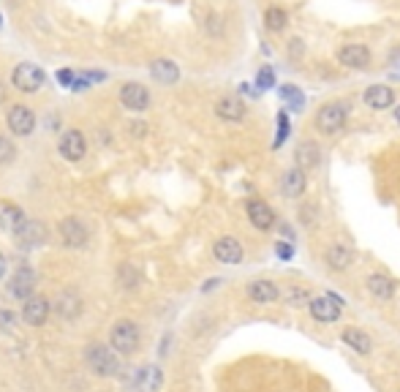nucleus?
Masks as SVG:
<instances>
[{
  "label": "nucleus",
  "instance_id": "35",
  "mask_svg": "<svg viewBox=\"0 0 400 392\" xmlns=\"http://www.w3.org/2000/svg\"><path fill=\"white\" fill-rule=\"evenodd\" d=\"M278 123H281V134H278V139H275V148H281V145H283V139L289 137V120H286V115H283V112L278 115Z\"/></svg>",
  "mask_w": 400,
  "mask_h": 392
},
{
  "label": "nucleus",
  "instance_id": "19",
  "mask_svg": "<svg viewBox=\"0 0 400 392\" xmlns=\"http://www.w3.org/2000/svg\"><path fill=\"white\" fill-rule=\"evenodd\" d=\"M340 341H343L349 349H354L357 354H362V357H368V354L373 351V341H370V335L362 332L360 327H346V330L340 332Z\"/></svg>",
  "mask_w": 400,
  "mask_h": 392
},
{
  "label": "nucleus",
  "instance_id": "33",
  "mask_svg": "<svg viewBox=\"0 0 400 392\" xmlns=\"http://www.w3.org/2000/svg\"><path fill=\"white\" fill-rule=\"evenodd\" d=\"M55 77H58V82L69 90V87H74V82H77V71H71V69H60Z\"/></svg>",
  "mask_w": 400,
  "mask_h": 392
},
{
  "label": "nucleus",
  "instance_id": "12",
  "mask_svg": "<svg viewBox=\"0 0 400 392\" xmlns=\"http://www.w3.org/2000/svg\"><path fill=\"white\" fill-rule=\"evenodd\" d=\"M213 256L221 262V264H240L245 251H242V242L237 237H218L215 245H213Z\"/></svg>",
  "mask_w": 400,
  "mask_h": 392
},
{
  "label": "nucleus",
  "instance_id": "10",
  "mask_svg": "<svg viewBox=\"0 0 400 392\" xmlns=\"http://www.w3.org/2000/svg\"><path fill=\"white\" fill-rule=\"evenodd\" d=\"M308 314L314 321H321V324H335L340 321V305L327 295V297H311L308 300Z\"/></svg>",
  "mask_w": 400,
  "mask_h": 392
},
{
  "label": "nucleus",
  "instance_id": "22",
  "mask_svg": "<svg viewBox=\"0 0 400 392\" xmlns=\"http://www.w3.org/2000/svg\"><path fill=\"white\" fill-rule=\"evenodd\" d=\"M47 316H49V303H47L44 297H27V300H25L22 319H25L27 324L38 327V324H44V321H47Z\"/></svg>",
  "mask_w": 400,
  "mask_h": 392
},
{
  "label": "nucleus",
  "instance_id": "5",
  "mask_svg": "<svg viewBox=\"0 0 400 392\" xmlns=\"http://www.w3.org/2000/svg\"><path fill=\"white\" fill-rule=\"evenodd\" d=\"M335 58H338L340 66L354 69V71H362V69L370 66L373 52H370V47H365V44H343V47L335 52Z\"/></svg>",
  "mask_w": 400,
  "mask_h": 392
},
{
  "label": "nucleus",
  "instance_id": "17",
  "mask_svg": "<svg viewBox=\"0 0 400 392\" xmlns=\"http://www.w3.org/2000/svg\"><path fill=\"white\" fill-rule=\"evenodd\" d=\"M365 289H368L379 303H387V300H392V295H395V281H392L390 275H384V273H373V275H368Z\"/></svg>",
  "mask_w": 400,
  "mask_h": 392
},
{
  "label": "nucleus",
  "instance_id": "29",
  "mask_svg": "<svg viewBox=\"0 0 400 392\" xmlns=\"http://www.w3.org/2000/svg\"><path fill=\"white\" fill-rule=\"evenodd\" d=\"M308 300H311V295L303 289V286H289L286 289V305H292V308H300V305H308Z\"/></svg>",
  "mask_w": 400,
  "mask_h": 392
},
{
  "label": "nucleus",
  "instance_id": "31",
  "mask_svg": "<svg viewBox=\"0 0 400 392\" xmlns=\"http://www.w3.org/2000/svg\"><path fill=\"white\" fill-rule=\"evenodd\" d=\"M256 87H261V90H270V87H275V71H272L270 66H264V69L256 74Z\"/></svg>",
  "mask_w": 400,
  "mask_h": 392
},
{
  "label": "nucleus",
  "instance_id": "13",
  "mask_svg": "<svg viewBox=\"0 0 400 392\" xmlns=\"http://www.w3.org/2000/svg\"><path fill=\"white\" fill-rule=\"evenodd\" d=\"M245 292H248V297H250L253 303H259V305H270V303H275V300L281 297L278 284H275V281H267V278L250 281V284L245 286Z\"/></svg>",
  "mask_w": 400,
  "mask_h": 392
},
{
  "label": "nucleus",
  "instance_id": "20",
  "mask_svg": "<svg viewBox=\"0 0 400 392\" xmlns=\"http://www.w3.org/2000/svg\"><path fill=\"white\" fill-rule=\"evenodd\" d=\"M321 161V148L319 142H314V139H303L300 145H297V153H294V166H300V169H316Z\"/></svg>",
  "mask_w": 400,
  "mask_h": 392
},
{
  "label": "nucleus",
  "instance_id": "26",
  "mask_svg": "<svg viewBox=\"0 0 400 392\" xmlns=\"http://www.w3.org/2000/svg\"><path fill=\"white\" fill-rule=\"evenodd\" d=\"M286 25H289V14H286V8H281V5H270V8L264 11V27H267L270 33H281V30H286Z\"/></svg>",
  "mask_w": 400,
  "mask_h": 392
},
{
  "label": "nucleus",
  "instance_id": "23",
  "mask_svg": "<svg viewBox=\"0 0 400 392\" xmlns=\"http://www.w3.org/2000/svg\"><path fill=\"white\" fill-rule=\"evenodd\" d=\"M14 237L19 240V245H27V248H33V245H38V242H44L47 240V229L38 224V221H25L16 232H14Z\"/></svg>",
  "mask_w": 400,
  "mask_h": 392
},
{
  "label": "nucleus",
  "instance_id": "18",
  "mask_svg": "<svg viewBox=\"0 0 400 392\" xmlns=\"http://www.w3.org/2000/svg\"><path fill=\"white\" fill-rule=\"evenodd\" d=\"M245 104H242L237 95H224V98H218L215 101V115L221 117V120H229V123H240L242 117H245Z\"/></svg>",
  "mask_w": 400,
  "mask_h": 392
},
{
  "label": "nucleus",
  "instance_id": "32",
  "mask_svg": "<svg viewBox=\"0 0 400 392\" xmlns=\"http://www.w3.org/2000/svg\"><path fill=\"white\" fill-rule=\"evenodd\" d=\"M316 218H319V207L316 205H303L300 207V224L303 227H314Z\"/></svg>",
  "mask_w": 400,
  "mask_h": 392
},
{
  "label": "nucleus",
  "instance_id": "8",
  "mask_svg": "<svg viewBox=\"0 0 400 392\" xmlns=\"http://www.w3.org/2000/svg\"><path fill=\"white\" fill-rule=\"evenodd\" d=\"M120 104L131 112H145L150 106V90L142 82H126L120 87Z\"/></svg>",
  "mask_w": 400,
  "mask_h": 392
},
{
  "label": "nucleus",
  "instance_id": "40",
  "mask_svg": "<svg viewBox=\"0 0 400 392\" xmlns=\"http://www.w3.org/2000/svg\"><path fill=\"white\" fill-rule=\"evenodd\" d=\"M395 120H398V126H400V104L395 106Z\"/></svg>",
  "mask_w": 400,
  "mask_h": 392
},
{
  "label": "nucleus",
  "instance_id": "1",
  "mask_svg": "<svg viewBox=\"0 0 400 392\" xmlns=\"http://www.w3.org/2000/svg\"><path fill=\"white\" fill-rule=\"evenodd\" d=\"M346 120H349V101H327L316 112V128L324 137L343 131Z\"/></svg>",
  "mask_w": 400,
  "mask_h": 392
},
{
  "label": "nucleus",
  "instance_id": "39",
  "mask_svg": "<svg viewBox=\"0 0 400 392\" xmlns=\"http://www.w3.org/2000/svg\"><path fill=\"white\" fill-rule=\"evenodd\" d=\"M5 101V84H3V79H0V104Z\"/></svg>",
  "mask_w": 400,
  "mask_h": 392
},
{
  "label": "nucleus",
  "instance_id": "21",
  "mask_svg": "<svg viewBox=\"0 0 400 392\" xmlns=\"http://www.w3.org/2000/svg\"><path fill=\"white\" fill-rule=\"evenodd\" d=\"M305 185H308L305 169L292 166V169L283 174V196H286V199H300V196L305 194Z\"/></svg>",
  "mask_w": 400,
  "mask_h": 392
},
{
  "label": "nucleus",
  "instance_id": "11",
  "mask_svg": "<svg viewBox=\"0 0 400 392\" xmlns=\"http://www.w3.org/2000/svg\"><path fill=\"white\" fill-rule=\"evenodd\" d=\"M362 101H365V106H370V109H376V112H384V109H392V104H395V87H390L387 82L381 84H370L368 90H365V95H362Z\"/></svg>",
  "mask_w": 400,
  "mask_h": 392
},
{
  "label": "nucleus",
  "instance_id": "3",
  "mask_svg": "<svg viewBox=\"0 0 400 392\" xmlns=\"http://www.w3.org/2000/svg\"><path fill=\"white\" fill-rule=\"evenodd\" d=\"M109 341H112V349H115V351H120V354H131V351L139 346V327H137L134 321L123 319V321H117V324L112 327Z\"/></svg>",
  "mask_w": 400,
  "mask_h": 392
},
{
  "label": "nucleus",
  "instance_id": "38",
  "mask_svg": "<svg viewBox=\"0 0 400 392\" xmlns=\"http://www.w3.org/2000/svg\"><path fill=\"white\" fill-rule=\"evenodd\" d=\"M3 275H5V256L0 253V278H3Z\"/></svg>",
  "mask_w": 400,
  "mask_h": 392
},
{
  "label": "nucleus",
  "instance_id": "7",
  "mask_svg": "<svg viewBox=\"0 0 400 392\" xmlns=\"http://www.w3.org/2000/svg\"><path fill=\"white\" fill-rule=\"evenodd\" d=\"M245 213H248V221H250L259 232H270V229L278 224L275 210H272L267 202H261V199H248V202H245Z\"/></svg>",
  "mask_w": 400,
  "mask_h": 392
},
{
  "label": "nucleus",
  "instance_id": "30",
  "mask_svg": "<svg viewBox=\"0 0 400 392\" xmlns=\"http://www.w3.org/2000/svg\"><path fill=\"white\" fill-rule=\"evenodd\" d=\"M14 158H16V148H14V142H11L8 137L0 134V166H3V163H11Z\"/></svg>",
  "mask_w": 400,
  "mask_h": 392
},
{
  "label": "nucleus",
  "instance_id": "15",
  "mask_svg": "<svg viewBox=\"0 0 400 392\" xmlns=\"http://www.w3.org/2000/svg\"><path fill=\"white\" fill-rule=\"evenodd\" d=\"M60 237H63L66 245H71V248H82V245L87 242V227L82 224L77 216H69V218L60 221Z\"/></svg>",
  "mask_w": 400,
  "mask_h": 392
},
{
  "label": "nucleus",
  "instance_id": "16",
  "mask_svg": "<svg viewBox=\"0 0 400 392\" xmlns=\"http://www.w3.org/2000/svg\"><path fill=\"white\" fill-rule=\"evenodd\" d=\"M11 295L16 297V300H27L30 295H33V289H36V273L30 270V267H19L16 273H14V278H11Z\"/></svg>",
  "mask_w": 400,
  "mask_h": 392
},
{
  "label": "nucleus",
  "instance_id": "9",
  "mask_svg": "<svg viewBox=\"0 0 400 392\" xmlns=\"http://www.w3.org/2000/svg\"><path fill=\"white\" fill-rule=\"evenodd\" d=\"M58 150L66 161H82L84 153H87V139L84 134L77 131V128H66L60 134V142H58Z\"/></svg>",
  "mask_w": 400,
  "mask_h": 392
},
{
  "label": "nucleus",
  "instance_id": "4",
  "mask_svg": "<svg viewBox=\"0 0 400 392\" xmlns=\"http://www.w3.org/2000/svg\"><path fill=\"white\" fill-rule=\"evenodd\" d=\"M5 123H8V131L14 137H30L36 131V112L25 104H14L5 115Z\"/></svg>",
  "mask_w": 400,
  "mask_h": 392
},
{
  "label": "nucleus",
  "instance_id": "36",
  "mask_svg": "<svg viewBox=\"0 0 400 392\" xmlns=\"http://www.w3.org/2000/svg\"><path fill=\"white\" fill-rule=\"evenodd\" d=\"M275 253H278L281 259H292V253H294V251H292V245H289V242H283V240H281V242H275Z\"/></svg>",
  "mask_w": 400,
  "mask_h": 392
},
{
  "label": "nucleus",
  "instance_id": "34",
  "mask_svg": "<svg viewBox=\"0 0 400 392\" xmlns=\"http://www.w3.org/2000/svg\"><path fill=\"white\" fill-rule=\"evenodd\" d=\"M303 55H305V41H303V38H292V41H289V58L297 60V58H303Z\"/></svg>",
  "mask_w": 400,
  "mask_h": 392
},
{
  "label": "nucleus",
  "instance_id": "24",
  "mask_svg": "<svg viewBox=\"0 0 400 392\" xmlns=\"http://www.w3.org/2000/svg\"><path fill=\"white\" fill-rule=\"evenodd\" d=\"M150 77L156 79L158 84H174V82L180 79V69H177V63L161 58V60H153V63H150Z\"/></svg>",
  "mask_w": 400,
  "mask_h": 392
},
{
  "label": "nucleus",
  "instance_id": "6",
  "mask_svg": "<svg viewBox=\"0 0 400 392\" xmlns=\"http://www.w3.org/2000/svg\"><path fill=\"white\" fill-rule=\"evenodd\" d=\"M87 362H90V368H93L98 376H115V373L120 371L117 357H115L106 346H101V343L87 346Z\"/></svg>",
  "mask_w": 400,
  "mask_h": 392
},
{
  "label": "nucleus",
  "instance_id": "25",
  "mask_svg": "<svg viewBox=\"0 0 400 392\" xmlns=\"http://www.w3.org/2000/svg\"><path fill=\"white\" fill-rule=\"evenodd\" d=\"M25 221H27V216H25L16 205H3V207H0V229H5V232L14 235Z\"/></svg>",
  "mask_w": 400,
  "mask_h": 392
},
{
  "label": "nucleus",
  "instance_id": "28",
  "mask_svg": "<svg viewBox=\"0 0 400 392\" xmlns=\"http://www.w3.org/2000/svg\"><path fill=\"white\" fill-rule=\"evenodd\" d=\"M137 387H139L142 392H158V387H161L158 368H153V365L142 368V371H139V379H137Z\"/></svg>",
  "mask_w": 400,
  "mask_h": 392
},
{
  "label": "nucleus",
  "instance_id": "27",
  "mask_svg": "<svg viewBox=\"0 0 400 392\" xmlns=\"http://www.w3.org/2000/svg\"><path fill=\"white\" fill-rule=\"evenodd\" d=\"M80 311H82V300L74 292H63L58 297V314L63 316V319H77Z\"/></svg>",
  "mask_w": 400,
  "mask_h": 392
},
{
  "label": "nucleus",
  "instance_id": "2",
  "mask_svg": "<svg viewBox=\"0 0 400 392\" xmlns=\"http://www.w3.org/2000/svg\"><path fill=\"white\" fill-rule=\"evenodd\" d=\"M44 82H47V74H44V69L36 66V63H19V66H14V71H11V84H14L19 93H38V90L44 87Z\"/></svg>",
  "mask_w": 400,
  "mask_h": 392
},
{
  "label": "nucleus",
  "instance_id": "37",
  "mask_svg": "<svg viewBox=\"0 0 400 392\" xmlns=\"http://www.w3.org/2000/svg\"><path fill=\"white\" fill-rule=\"evenodd\" d=\"M145 131H148V126H145V123H131V134L145 137Z\"/></svg>",
  "mask_w": 400,
  "mask_h": 392
},
{
  "label": "nucleus",
  "instance_id": "14",
  "mask_svg": "<svg viewBox=\"0 0 400 392\" xmlns=\"http://www.w3.org/2000/svg\"><path fill=\"white\" fill-rule=\"evenodd\" d=\"M324 262H327L329 270H335V273H346V270L354 264V251H351L346 242H335V245L327 248Z\"/></svg>",
  "mask_w": 400,
  "mask_h": 392
}]
</instances>
